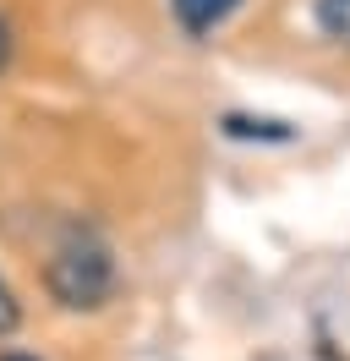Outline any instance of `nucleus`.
<instances>
[{
    "mask_svg": "<svg viewBox=\"0 0 350 361\" xmlns=\"http://www.w3.org/2000/svg\"><path fill=\"white\" fill-rule=\"evenodd\" d=\"M44 290L55 295V307L66 312H99L109 295H115V257L99 235H66L61 247L49 252L44 263Z\"/></svg>",
    "mask_w": 350,
    "mask_h": 361,
    "instance_id": "1",
    "label": "nucleus"
},
{
    "mask_svg": "<svg viewBox=\"0 0 350 361\" xmlns=\"http://www.w3.org/2000/svg\"><path fill=\"white\" fill-rule=\"evenodd\" d=\"M241 0H170V11L181 17V27L186 33H214L230 11H236Z\"/></svg>",
    "mask_w": 350,
    "mask_h": 361,
    "instance_id": "2",
    "label": "nucleus"
},
{
    "mask_svg": "<svg viewBox=\"0 0 350 361\" xmlns=\"http://www.w3.org/2000/svg\"><path fill=\"white\" fill-rule=\"evenodd\" d=\"M22 323V307H17V295L6 290V279H0V334H11Z\"/></svg>",
    "mask_w": 350,
    "mask_h": 361,
    "instance_id": "5",
    "label": "nucleus"
},
{
    "mask_svg": "<svg viewBox=\"0 0 350 361\" xmlns=\"http://www.w3.org/2000/svg\"><path fill=\"white\" fill-rule=\"evenodd\" d=\"M318 27L328 39L350 44V0H318Z\"/></svg>",
    "mask_w": 350,
    "mask_h": 361,
    "instance_id": "4",
    "label": "nucleus"
},
{
    "mask_svg": "<svg viewBox=\"0 0 350 361\" xmlns=\"http://www.w3.org/2000/svg\"><path fill=\"white\" fill-rule=\"evenodd\" d=\"M6 361H22V356H6Z\"/></svg>",
    "mask_w": 350,
    "mask_h": 361,
    "instance_id": "7",
    "label": "nucleus"
},
{
    "mask_svg": "<svg viewBox=\"0 0 350 361\" xmlns=\"http://www.w3.org/2000/svg\"><path fill=\"white\" fill-rule=\"evenodd\" d=\"M6 61H11V27H6V17H0V71H6Z\"/></svg>",
    "mask_w": 350,
    "mask_h": 361,
    "instance_id": "6",
    "label": "nucleus"
},
{
    "mask_svg": "<svg viewBox=\"0 0 350 361\" xmlns=\"http://www.w3.org/2000/svg\"><path fill=\"white\" fill-rule=\"evenodd\" d=\"M224 132L230 137H258V142H290L284 121H252V115H224Z\"/></svg>",
    "mask_w": 350,
    "mask_h": 361,
    "instance_id": "3",
    "label": "nucleus"
}]
</instances>
